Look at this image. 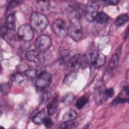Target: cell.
Segmentation results:
<instances>
[{"mask_svg": "<svg viewBox=\"0 0 129 129\" xmlns=\"http://www.w3.org/2000/svg\"><path fill=\"white\" fill-rule=\"evenodd\" d=\"M30 26L36 32L41 33L44 31L48 24L47 17L40 12L32 13L30 18Z\"/></svg>", "mask_w": 129, "mask_h": 129, "instance_id": "obj_1", "label": "cell"}, {"mask_svg": "<svg viewBox=\"0 0 129 129\" xmlns=\"http://www.w3.org/2000/svg\"><path fill=\"white\" fill-rule=\"evenodd\" d=\"M70 37L75 41L80 40L83 36V30L80 21L77 18H73L70 22L69 28Z\"/></svg>", "mask_w": 129, "mask_h": 129, "instance_id": "obj_2", "label": "cell"}, {"mask_svg": "<svg viewBox=\"0 0 129 129\" xmlns=\"http://www.w3.org/2000/svg\"><path fill=\"white\" fill-rule=\"evenodd\" d=\"M52 29L58 36L64 37L69 34V28L65 22L60 19L54 21L52 24Z\"/></svg>", "mask_w": 129, "mask_h": 129, "instance_id": "obj_3", "label": "cell"}, {"mask_svg": "<svg viewBox=\"0 0 129 129\" xmlns=\"http://www.w3.org/2000/svg\"><path fill=\"white\" fill-rule=\"evenodd\" d=\"M52 80V75L48 72H41L35 79V86L39 89H43L48 87Z\"/></svg>", "mask_w": 129, "mask_h": 129, "instance_id": "obj_4", "label": "cell"}, {"mask_svg": "<svg viewBox=\"0 0 129 129\" xmlns=\"http://www.w3.org/2000/svg\"><path fill=\"white\" fill-rule=\"evenodd\" d=\"M17 34L22 40L26 42L30 41L34 36L33 29L30 25L26 24H23L19 27Z\"/></svg>", "mask_w": 129, "mask_h": 129, "instance_id": "obj_5", "label": "cell"}, {"mask_svg": "<svg viewBox=\"0 0 129 129\" xmlns=\"http://www.w3.org/2000/svg\"><path fill=\"white\" fill-rule=\"evenodd\" d=\"M25 56L28 60L36 64H42L45 60V57L43 52L37 49L28 51L26 53Z\"/></svg>", "mask_w": 129, "mask_h": 129, "instance_id": "obj_6", "label": "cell"}, {"mask_svg": "<svg viewBox=\"0 0 129 129\" xmlns=\"http://www.w3.org/2000/svg\"><path fill=\"white\" fill-rule=\"evenodd\" d=\"M51 44V39L46 35L39 36L35 41V46L36 49L42 52L47 50L50 47Z\"/></svg>", "mask_w": 129, "mask_h": 129, "instance_id": "obj_7", "label": "cell"}, {"mask_svg": "<svg viewBox=\"0 0 129 129\" xmlns=\"http://www.w3.org/2000/svg\"><path fill=\"white\" fill-rule=\"evenodd\" d=\"M106 88L102 82L98 83L95 88L94 98L96 104H102L107 99L105 95Z\"/></svg>", "mask_w": 129, "mask_h": 129, "instance_id": "obj_8", "label": "cell"}, {"mask_svg": "<svg viewBox=\"0 0 129 129\" xmlns=\"http://www.w3.org/2000/svg\"><path fill=\"white\" fill-rule=\"evenodd\" d=\"M99 5L96 2L88 4L85 9V15L86 20L89 22H93L95 20L98 13Z\"/></svg>", "mask_w": 129, "mask_h": 129, "instance_id": "obj_9", "label": "cell"}, {"mask_svg": "<svg viewBox=\"0 0 129 129\" xmlns=\"http://www.w3.org/2000/svg\"><path fill=\"white\" fill-rule=\"evenodd\" d=\"M67 63V68L69 70L73 71L78 70L81 67V55L78 54L74 55L69 59Z\"/></svg>", "mask_w": 129, "mask_h": 129, "instance_id": "obj_10", "label": "cell"}, {"mask_svg": "<svg viewBox=\"0 0 129 129\" xmlns=\"http://www.w3.org/2000/svg\"><path fill=\"white\" fill-rule=\"evenodd\" d=\"M120 48V46L118 47L116 49V51L115 52V53L112 56L108 64V70L109 71H111L117 67L119 63Z\"/></svg>", "mask_w": 129, "mask_h": 129, "instance_id": "obj_11", "label": "cell"}, {"mask_svg": "<svg viewBox=\"0 0 129 129\" xmlns=\"http://www.w3.org/2000/svg\"><path fill=\"white\" fill-rule=\"evenodd\" d=\"M16 17L14 13H11L8 15L5 22V26L8 30L14 31L16 28Z\"/></svg>", "mask_w": 129, "mask_h": 129, "instance_id": "obj_12", "label": "cell"}, {"mask_svg": "<svg viewBox=\"0 0 129 129\" xmlns=\"http://www.w3.org/2000/svg\"><path fill=\"white\" fill-rule=\"evenodd\" d=\"M58 107V100L57 97L53 98L47 106V113L49 116L53 115L56 112Z\"/></svg>", "mask_w": 129, "mask_h": 129, "instance_id": "obj_13", "label": "cell"}, {"mask_svg": "<svg viewBox=\"0 0 129 129\" xmlns=\"http://www.w3.org/2000/svg\"><path fill=\"white\" fill-rule=\"evenodd\" d=\"M46 117L44 110H42L37 112L32 118V121L36 124L43 123L45 118Z\"/></svg>", "mask_w": 129, "mask_h": 129, "instance_id": "obj_14", "label": "cell"}, {"mask_svg": "<svg viewBox=\"0 0 129 129\" xmlns=\"http://www.w3.org/2000/svg\"><path fill=\"white\" fill-rule=\"evenodd\" d=\"M77 117V113L74 110L71 109L67 111L63 115L62 120L63 122H69L74 121Z\"/></svg>", "mask_w": 129, "mask_h": 129, "instance_id": "obj_15", "label": "cell"}, {"mask_svg": "<svg viewBox=\"0 0 129 129\" xmlns=\"http://www.w3.org/2000/svg\"><path fill=\"white\" fill-rule=\"evenodd\" d=\"M36 9L40 12H46L49 10L50 7V2L48 1H38L36 5Z\"/></svg>", "mask_w": 129, "mask_h": 129, "instance_id": "obj_16", "label": "cell"}, {"mask_svg": "<svg viewBox=\"0 0 129 129\" xmlns=\"http://www.w3.org/2000/svg\"><path fill=\"white\" fill-rule=\"evenodd\" d=\"M70 54V51L67 49L62 50L60 53L59 56V61L60 64L61 65L66 64L68 63L69 60V56Z\"/></svg>", "mask_w": 129, "mask_h": 129, "instance_id": "obj_17", "label": "cell"}, {"mask_svg": "<svg viewBox=\"0 0 129 129\" xmlns=\"http://www.w3.org/2000/svg\"><path fill=\"white\" fill-rule=\"evenodd\" d=\"M128 20V17L126 14H122L118 16L114 21V24L117 27H120L126 24Z\"/></svg>", "mask_w": 129, "mask_h": 129, "instance_id": "obj_18", "label": "cell"}, {"mask_svg": "<svg viewBox=\"0 0 129 129\" xmlns=\"http://www.w3.org/2000/svg\"><path fill=\"white\" fill-rule=\"evenodd\" d=\"M41 72L35 69H29L25 72L26 77L29 79H36Z\"/></svg>", "mask_w": 129, "mask_h": 129, "instance_id": "obj_19", "label": "cell"}, {"mask_svg": "<svg viewBox=\"0 0 129 129\" xmlns=\"http://www.w3.org/2000/svg\"><path fill=\"white\" fill-rule=\"evenodd\" d=\"M77 79V74L75 72H71L67 74L63 80L64 84L69 85L72 84Z\"/></svg>", "mask_w": 129, "mask_h": 129, "instance_id": "obj_20", "label": "cell"}, {"mask_svg": "<svg viewBox=\"0 0 129 129\" xmlns=\"http://www.w3.org/2000/svg\"><path fill=\"white\" fill-rule=\"evenodd\" d=\"M109 19L108 16L103 12H99L95 18L96 22L99 24H104L108 21Z\"/></svg>", "mask_w": 129, "mask_h": 129, "instance_id": "obj_21", "label": "cell"}, {"mask_svg": "<svg viewBox=\"0 0 129 129\" xmlns=\"http://www.w3.org/2000/svg\"><path fill=\"white\" fill-rule=\"evenodd\" d=\"M106 61V56L103 54H98V56L97 57L93 66L96 68H100L103 66L104 63H105Z\"/></svg>", "mask_w": 129, "mask_h": 129, "instance_id": "obj_22", "label": "cell"}, {"mask_svg": "<svg viewBox=\"0 0 129 129\" xmlns=\"http://www.w3.org/2000/svg\"><path fill=\"white\" fill-rule=\"evenodd\" d=\"M12 81L17 84H21L24 81V76L20 73H16L11 76Z\"/></svg>", "mask_w": 129, "mask_h": 129, "instance_id": "obj_23", "label": "cell"}, {"mask_svg": "<svg viewBox=\"0 0 129 129\" xmlns=\"http://www.w3.org/2000/svg\"><path fill=\"white\" fill-rule=\"evenodd\" d=\"M88 98L86 96H82L79 98L75 103L76 107L79 109H82L88 102Z\"/></svg>", "mask_w": 129, "mask_h": 129, "instance_id": "obj_24", "label": "cell"}, {"mask_svg": "<svg viewBox=\"0 0 129 129\" xmlns=\"http://www.w3.org/2000/svg\"><path fill=\"white\" fill-rule=\"evenodd\" d=\"M109 40V37L108 35L103 36L100 40L98 45V48L100 50H102L107 45Z\"/></svg>", "mask_w": 129, "mask_h": 129, "instance_id": "obj_25", "label": "cell"}, {"mask_svg": "<svg viewBox=\"0 0 129 129\" xmlns=\"http://www.w3.org/2000/svg\"><path fill=\"white\" fill-rule=\"evenodd\" d=\"M3 38L10 45H13L15 43V38L14 34L11 33H7Z\"/></svg>", "mask_w": 129, "mask_h": 129, "instance_id": "obj_26", "label": "cell"}, {"mask_svg": "<svg viewBox=\"0 0 129 129\" xmlns=\"http://www.w3.org/2000/svg\"><path fill=\"white\" fill-rule=\"evenodd\" d=\"M77 123L73 122L72 121H69V122H64L63 124L60 125L58 128H75L77 126Z\"/></svg>", "mask_w": 129, "mask_h": 129, "instance_id": "obj_27", "label": "cell"}, {"mask_svg": "<svg viewBox=\"0 0 129 129\" xmlns=\"http://www.w3.org/2000/svg\"><path fill=\"white\" fill-rule=\"evenodd\" d=\"M128 98H124L122 97H117L113 100V101L111 103V105L116 106L120 103H123L126 102H128Z\"/></svg>", "mask_w": 129, "mask_h": 129, "instance_id": "obj_28", "label": "cell"}, {"mask_svg": "<svg viewBox=\"0 0 129 129\" xmlns=\"http://www.w3.org/2000/svg\"><path fill=\"white\" fill-rule=\"evenodd\" d=\"M10 90V87L9 84L6 83H4L1 84V92L3 95L7 94Z\"/></svg>", "mask_w": 129, "mask_h": 129, "instance_id": "obj_29", "label": "cell"}, {"mask_svg": "<svg viewBox=\"0 0 129 129\" xmlns=\"http://www.w3.org/2000/svg\"><path fill=\"white\" fill-rule=\"evenodd\" d=\"M74 98H75V96L73 94H72L71 93L68 94L64 97V98L63 100L64 103L67 104H69L74 99Z\"/></svg>", "mask_w": 129, "mask_h": 129, "instance_id": "obj_30", "label": "cell"}, {"mask_svg": "<svg viewBox=\"0 0 129 129\" xmlns=\"http://www.w3.org/2000/svg\"><path fill=\"white\" fill-rule=\"evenodd\" d=\"M43 123L44 124V125L47 127V128H49L51 127L52 125H53V121L51 119V118L48 117H46L43 122Z\"/></svg>", "mask_w": 129, "mask_h": 129, "instance_id": "obj_31", "label": "cell"}, {"mask_svg": "<svg viewBox=\"0 0 129 129\" xmlns=\"http://www.w3.org/2000/svg\"><path fill=\"white\" fill-rule=\"evenodd\" d=\"M114 93V91L113 88H109V89H106L105 90V95L106 96L107 99L110 98L112 97Z\"/></svg>", "mask_w": 129, "mask_h": 129, "instance_id": "obj_32", "label": "cell"}, {"mask_svg": "<svg viewBox=\"0 0 129 129\" xmlns=\"http://www.w3.org/2000/svg\"><path fill=\"white\" fill-rule=\"evenodd\" d=\"M98 53L96 50H93L91 54V60L92 64L93 65V64L95 62V61L97 58V57L98 55Z\"/></svg>", "mask_w": 129, "mask_h": 129, "instance_id": "obj_33", "label": "cell"}, {"mask_svg": "<svg viewBox=\"0 0 129 129\" xmlns=\"http://www.w3.org/2000/svg\"><path fill=\"white\" fill-rule=\"evenodd\" d=\"M7 31H8V30L6 28V27L5 26V25L1 27V36H2V38H4V37L7 33Z\"/></svg>", "mask_w": 129, "mask_h": 129, "instance_id": "obj_34", "label": "cell"}, {"mask_svg": "<svg viewBox=\"0 0 129 129\" xmlns=\"http://www.w3.org/2000/svg\"><path fill=\"white\" fill-rule=\"evenodd\" d=\"M105 5L110 6V5H116L118 3V1H106L104 2Z\"/></svg>", "mask_w": 129, "mask_h": 129, "instance_id": "obj_35", "label": "cell"}, {"mask_svg": "<svg viewBox=\"0 0 129 129\" xmlns=\"http://www.w3.org/2000/svg\"><path fill=\"white\" fill-rule=\"evenodd\" d=\"M123 91H124V92H125V93L127 95H128V86H124V87H123Z\"/></svg>", "mask_w": 129, "mask_h": 129, "instance_id": "obj_36", "label": "cell"}]
</instances>
